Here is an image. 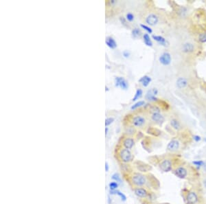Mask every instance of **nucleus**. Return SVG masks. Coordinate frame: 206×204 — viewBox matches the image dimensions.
<instances>
[{"mask_svg":"<svg viewBox=\"0 0 206 204\" xmlns=\"http://www.w3.org/2000/svg\"><path fill=\"white\" fill-rule=\"evenodd\" d=\"M113 121H114V119H113V118H106V120H105V126H109V125L111 124Z\"/></svg>","mask_w":206,"mask_h":204,"instance_id":"7c9ffc66","label":"nucleus"},{"mask_svg":"<svg viewBox=\"0 0 206 204\" xmlns=\"http://www.w3.org/2000/svg\"><path fill=\"white\" fill-rule=\"evenodd\" d=\"M112 179L114 180L115 181L118 183H122V179L120 177V175L118 173H115L112 175Z\"/></svg>","mask_w":206,"mask_h":204,"instance_id":"bb28decb","label":"nucleus"},{"mask_svg":"<svg viewBox=\"0 0 206 204\" xmlns=\"http://www.w3.org/2000/svg\"><path fill=\"white\" fill-rule=\"evenodd\" d=\"M134 144H135V141L133 138H127L123 141V146L125 148L128 149V150L133 148Z\"/></svg>","mask_w":206,"mask_h":204,"instance_id":"4468645a","label":"nucleus"},{"mask_svg":"<svg viewBox=\"0 0 206 204\" xmlns=\"http://www.w3.org/2000/svg\"><path fill=\"white\" fill-rule=\"evenodd\" d=\"M142 96V90H140V89H138L136 91V93H135V95L134 98H133V101H136L137 100H138Z\"/></svg>","mask_w":206,"mask_h":204,"instance_id":"5701e85b","label":"nucleus"},{"mask_svg":"<svg viewBox=\"0 0 206 204\" xmlns=\"http://www.w3.org/2000/svg\"><path fill=\"white\" fill-rule=\"evenodd\" d=\"M194 50V46L192 43H185L183 46V51L184 52H192Z\"/></svg>","mask_w":206,"mask_h":204,"instance_id":"aec40b11","label":"nucleus"},{"mask_svg":"<svg viewBox=\"0 0 206 204\" xmlns=\"http://www.w3.org/2000/svg\"><path fill=\"white\" fill-rule=\"evenodd\" d=\"M120 156L122 161L124 163L131 162L133 159V156L132 155L130 150L126 148H124L122 150H120Z\"/></svg>","mask_w":206,"mask_h":204,"instance_id":"20e7f679","label":"nucleus"},{"mask_svg":"<svg viewBox=\"0 0 206 204\" xmlns=\"http://www.w3.org/2000/svg\"><path fill=\"white\" fill-rule=\"evenodd\" d=\"M107 132H108V128L106 127V128H105V133H106V135L107 134Z\"/></svg>","mask_w":206,"mask_h":204,"instance_id":"58836bf2","label":"nucleus"},{"mask_svg":"<svg viewBox=\"0 0 206 204\" xmlns=\"http://www.w3.org/2000/svg\"><path fill=\"white\" fill-rule=\"evenodd\" d=\"M158 93V91L157 89H151L150 90L148 91V92L146 94V99L149 101H157V98H156V95Z\"/></svg>","mask_w":206,"mask_h":204,"instance_id":"9d476101","label":"nucleus"},{"mask_svg":"<svg viewBox=\"0 0 206 204\" xmlns=\"http://www.w3.org/2000/svg\"><path fill=\"white\" fill-rule=\"evenodd\" d=\"M131 181L133 184L137 187L143 186L146 182L145 176L142 174H140V173H136V174L133 175L131 177Z\"/></svg>","mask_w":206,"mask_h":204,"instance_id":"f257e3e1","label":"nucleus"},{"mask_svg":"<svg viewBox=\"0 0 206 204\" xmlns=\"http://www.w3.org/2000/svg\"><path fill=\"white\" fill-rule=\"evenodd\" d=\"M146 120L145 118L141 116H135L132 120V124L135 127H141L145 124Z\"/></svg>","mask_w":206,"mask_h":204,"instance_id":"6e6552de","label":"nucleus"},{"mask_svg":"<svg viewBox=\"0 0 206 204\" xmlns=\"http://www.w3.org/2000/svg\"><path fill=\"white\" fill-rule=\"evenodd\" d=\"M152 39L162 45L166 46V44H167V41H166V39H165L163 37H161V36L152 35Z\"/></svg>","mask_w":206,"mask_h":204,"instance_id":"f3484780","label":"nucleus"},{"mask_svg":"<svg viewBox=\"0 0 206 204\" xmlns=\"http://www.w3.org/2000/svg\"><path fill=\"white\" fill-rule=\"evenodd\" d=\"M115 85H116V87H120L124 90H127L128 87V83L122 77H116L115 78Z\"/></svg>","mask_w":206,"mask_h":204,"instance_id":"423d86ee","label":"nucleus"},{"mask_svg":"<svg viewBox=\"0 0 206 204\" xmlns=\"http://www.w3.org/2000/svg\"><path fill=\"white\" fill-rule=\"evenodd\" d=\"M175 175L180 179H185L188 177V170L185 169L183 166H179L176 168L174 171Z\"/></svg>","mask_w":206,"mask_h":204,"instance_id":"39448f33","label":"nucleus"},{"mask_svg":"<svg viewBox=\"0 0 206 204\" xmlns=\"http://www.w3.org/2000/svg\"><path fill=\"white\" fill-rule=\"evenodd\" d=\"M188 85V81L184 78H179L177 80V85L179 89L184 88Z\"/></svg>","mask_w":206,"mask_h":204,"instance_id":"dca6fc26","label":"nucleus"},{"mask_svg":"<svg viewBox=\"0 0 206 204\" xmlns=\"http://www.w3.org/2000/svg\"><path fill=\"white\" fill-rule=\"evenodd\" d=\"M203 185H204V186H205V188H206V179L203 181Z\"/></svg>","mask_w":206,"mask_h":204,"instance_id":"4c0bfd02","label":"nucleus"},{"mask_svg":"<svg viewBox=\"0 0 206 204\" xmlns=\"http://www.w3.org/2000/svg\"><path fill=\"white\" fill-rule=\"evenodd\" d=\"M134 192H135V194L137 197H141V198H145L148 195V192L144 188H137L134 190Z\"/></svg>","mask_w":206,"mask_h":204,"instance_id":"ddd939ff","label":"nucleus"},{"mask_svg":"<svg viewBox=\"0 0 206 204\" xmlns=\"http://www.w3.org/2000/svg\"><path fill=\"white\" fill-rule=\"evenodd\" d=\"M171 125L174 129L177 130V131H179V130L181 129V124L176 119H173L171 120Z\"/></svg>","mask_w":206,"mask_h":204,"instance_id":"6ab92c4d","label":"nucleus"},{"mask_svg":"<svg viewBox=\"0 0 206 204\" xmlns=\"http://www.w3.org/2000/svg\"><path fill=\"white\" fill-rule=\"evenodd\" d=\"M109 186L111 190H116L118 188V183L116 181H112L109 183Z\"/></svg>","mask_w":206,"mask_h":204,"instance_id":"a878e982","label":"nucleus"},{"mask_svg":"<svg viewBox=\"0 0 206 204\" xmlns=\"http://www.w3.org/2000/svg\"><path fill=\"white\" fill-rule=\"evenodd\" d=\"M180 144L177 140H172L167 145V150L170 152H176L179 148Z\"/></svg>","mask_w":206,"mask_h":204,"instance_id":"0eeeda50","label":"nucleus"},{"mask_svg":"<svg viewBox=\"0 0 206 204\" xmlns=\"http://www.w3.org/2000/svg\"><path fill=\"white\" fill-rule=\"evenodd\" d=\"M144 104H145L144 101H142V100L138 101V102H136V103H135V104H133V105L132 106L130 109H131L132 110H133V109H137V108L140 107H142V106L144 105Z\"/></svg>","mask_w":206,"mask_h":204,"instance_id":"b1692460","label":"nucleus"},{"mask_svg":"<svg viewBox=\"0 0 206 204\" xmlns=\"http://www.w3.org/2000/svg\"><path fill=\"white\" fill-rule=\"evenodd\" d=\"M159 169L163 172L168 173L173 170V162L170 159H164L159 163Z\"/></svg>","mask_w":206,"mask_h":204,"instance_id":"7ed1b4c3","label":"nucleus"},{"mask_svg":"<svg viewBox=\"0 0 206 204\" xmlns=\"http://www.w3.org/2000/svg\"><path fill=\"white\" fill-rule=\"evenodd\" d=\"M151 118H152V121L159 124H161L164 122V117L159 113H153L151 116Z\"/></svg>","mask_w":206,"mask_h":204,"instance_id":"9b49d317","label":"nucleus"},{"mask_svg":"<svg viewBox=\"0 0 206 204\" xmlns=\"http://www.w3.org/2000/svg\"><path fill=\"white\" fill-rule=\"evenodd\" d=\"M135 132V130L133 127H128V129L126 130V133H128V135H133Z\"/></svg>","mask_w":206,"mask_h":204,"instance_id":"473e14b6","label":"nucleus"},{"mask_svg":"<svg viewBox=\"0 0 206 204\" xmlns=\"http://www.w3.org/2000/svg\"><path fill=\"white\" fill-rule=\"evenodd\" d=\"M158 21H159V19H158L157 16L154 14L149 15L146 19V22L150 25H156L158 23Z\"/></svg>","mask_w":206,"mask_h":204,"instance_id":"f8f14e48","label":"nucleus"},{"mask_svg":"<svg viewBox=\"0 0 206 204\" xmlns=\"http://www.w3.org/2000/svg\"><path fill=\"white\" fill-rule=\"evenodd\" d=\"M117 195H118V196L121 198V200L122 201H125L126 200V197L125 196V195H124L122 193H121V192L118 191H118H117Z\"/></svg>","mask_w":206,"mask_h":204,"instance_id":"c85d7f7f","label":"nucleus"},{"mask_svg":"<svg viewBox=\"0 0 206 204\" xmlns=\"http://www.w3.org/2000/svg\"><path fill=\"white\" fill-rule=\"evenodd\" d=\"M143 38H144V43H145L147 46H150V47H152V41H151V39L150 38V37H149V35H148V34H144Z\"/></svg>","mask_w":206,"mask_h":204,"instance_id":"412c9836","label":"nucleus"},{"mask_svg":"<svg viewBox=\"0 0 206 204\" xmlns=\"http://www.w3.org/2000/svg\"><path fill=\"white\" fill-rule=\"evenodd\" d=\"M126 17L128 21H132L134 19V16L132 13H128V14L126 15Z\"/></svg>","mask_w":206,"mask_h":204,"instance_id":"2f4dec72","label":"nucleus"},{"mask_svg":"<svg viewBox=\"0 0 206 204\" xmlns=\"http://www.w3.org/2000/svg\"><path fill=\"white\" fill-rule=\"evenodd\" d=\"M202 168H203V169L204 172L206 173V160L204 161V164H203V166Z\"/></svg>","mask_w":206,"mask_h":204,"instance_id":"c9c22d12","label":"nucleus"},{"mask_svg":"<svg viewBox=\"0 0 206 204\" xmlns=\"http://www.w3.org/2000/svg\"><path fill=\"white\" fill-rule=\"evenodd\" d=\"M185 202L187 204H197L199 202V196L197 192L191 190L188 192L185 197Z\"/></svg>","mask_w":206,"mask_h":204,"instance_id":"f03ea898","label":"nucleus"},{"mask_svg":"<svg viewBox=\"0 0 206 204\" xmlns=\"http://www.w3.org/2000/svg\"><path fill=\"white\" fill-rule=\"evenodd\" d=\"M141 27H142V28H143V29H144V30H146V31H147L148 32V33L150 34V33H152V29L149 28V27L147 26V25H144V24H141Z\"/></svg>","mask_w":206,"mask_h":204,"instance_id":"c756f323","label":"nucleus"},{"mask_svg":"<svg viewBox=\"0 0 206 204\" xmlns=\"http://www.w3.org/2000/svg\"><path fill=\"white\" fill-rule=\"evenodd\" d=\"M159 62L164 66H168L171 62V56L168 52H164L159 57Z\"/></svg>","mask_w":206,"mask_h":204,"instance_id":"1a4fd4ad","label":"nucleus"},{"mask_svg":"<svg viewBox=\"0 0 206 204\" xmlns=\"http://www.w3.org/2000/svg\"><path fill=\"white\" fill-rule=\"evenodd\" d=\"M106 44L107 46L111 49H115L117 47V43L116 41L112 37H107L106 39Z\"/></svg>","mask_w":206,"mask_h":204,"instance_id":"2eb2a0df","label":"nucleus"},{"mask_svg":"<svg viewBox=\"0 0 206 204\" xmlns=\"http://www.w3.org/2000/svg\"><path fill=\"white\" fill-rule=\"evenodd\" d=\"M151 78L149 76H144L140 78L139 80V82L142 83V85H143L144 87H147L148 85H149V83H150Z\"/></svg>","mask_w":206,"mask_h":204,"instance_id":"a211bd4d","label":"nucleus"},{"mask_svg":"<svg viewBox=\"0 0 206 204\" xmlns=\"http://www.w3.org/2000/svg\"><path fill=\"white\" fill-rule=\"evenodd\" d=\"M141 35V30L139 28H135L132 30V36L133 38H137V37H140Z\"/></svg>","mask_w":206,"mask_h":204,"instance_id":"4be33fe9","label":"nucleus"},{"mask_svg":"<svg viewBox=\"0 0 206 204\" xmlns=\"http://www.w3.org/2000/svg\"><path fill=\"white\" fill-rule=\"evenodd\" d=\"M105 170H106V172H108V171H109V164H108L107 162L105 163Z\"/></svg>","mask_w":206,"mask_h":204,"instance_id":"e433bc0d","label":"nucleus"},{"mask_svg":"<svg viewBox=\"0 0 206 204\" xmlns=\"http://www.w3.org/2000/svg\"><path fill=\"white\" fill-rule=\"evenodd\" d=\"M123 56H124L125 58H128L130 56V52H128V51H124V52H123Z\"/></svg>","mask_w":206,"mask_h":204,"instance_id":"f704fd0d","label":"nucleus"},{"mask_svg":"<svg viewBox=\"0 0 206 204\" xmlns=\"http://www.w3.org/2000/svg\"><path fill=\"white\" fill-rule=\"evenodd\" d=\"M192 138H193V140L197 142L201 140V136H199V135H194V136L192 137Z\"/></svg>","mask_w":206,"mask_h":204,"instance_id":"72a5a7b5","label":"nucleus"},{"mask_svg":"<svg viewBox=\"0 0 206 204\" xmlns=\"http://www.w3.org/2000/svg\"><path fill=\"white\" fill-rule=\"evenodd\" d=\"M204 140H205V142H206V138H205V139H204Z\"/></svg>","mask_w":206,"mask_h":204,"instance_id":"ea45409f","label":"nucleus"},{"mask_svg":"<svg viewBox=\"0 0 206 204\" xmlns=\"http://www.w3.org/2000/svg\"><path fill=\"white\" fill-rule=\"evenodd\" d=\"M192 164L195 165L196 167H198V168H201L203 167L204 164V161L203 160H196L192 162Z\"/></svg>","mask_w":206,"mask_h":204,"instance_id":"393cba45","label":"nucleus"},{"mask_svg":"<svg viewBox=\"0 0 206 204\" xmlns=\"http://www.w3.org/2000/svg\"><path fill=\"white\" fill-rule=\"evenodd\" d=\"M199 40L201 43L206 42V32L203 33H201L199 36Z\"/></svg>","mask_w":206,"mask_h":204,"instance_id":"cd10ccee","label":"nucleus"}]
</instances>
